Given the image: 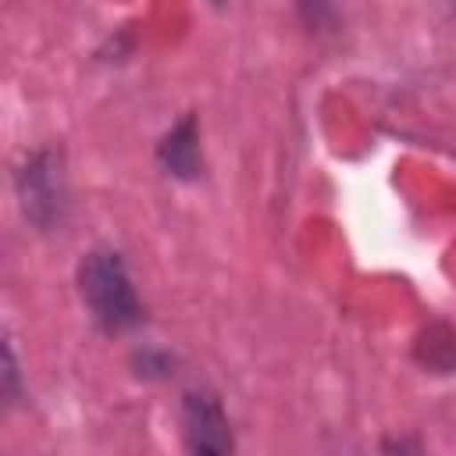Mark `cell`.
I'll list each match as a JSON object with an SVG mask.
<instances>
[{"label":"cell","mask_w":456,"mask_h":456,"mask_svg":"<svg viewBox=\"0 0 456 456\" xmlns=\"http://www.w3.org/2000/svg\"><path fill=\"white\" fill-rule=\"evenodd\" d=\"M157 160L167 175L175 178H196L203 160H200V135H196V118H182L157 146Z\"/></svg>","instance_id":"cell-4"},{"label":"cell","mask_w":456,"mask_h":456,"mask_svg":"<svg viewBox=\"0 0 456 456\" xmlns=\"http://www.w3.org/2000/svg\"><path fill=\"white\" fill-rule=\"evenodd\" d=\"M182 424H185V445L192 452H228L232 449L228 417L210 392H189L185 395Z\"/></svg>","instance_id":"cell-3"},{"label":"cell","mask_w":456,"mask_h":456,"mask_svg":"<svg viewBox=\"0 0 456 456\" xmlns=\"http://www.w3.org/2000/svg\"><path fill=\"white\" fill-rule=\"evenodd\" d=\"M78 292L103 331H128L142 321V303L121 253L114 249H93L78 264Z\"/></svg>","instance_id":"cell-1"},{"label":"cell","mask_w":456,"mask_h":456,"mask_svg":"<svg viewBox=\"0 0 456 456\" xmlns=\"http://www.w3.org/2000/svg\"><path fill=\"white\" fill-rule=\"evenodd\" d=\"M18 192H21L25 217L32 224H39V228L57 224L64 214V175H61L57 153L43 150V153L28 157V164L18 175Z\"/></svg>","instance_id":"cell-2"}]
</instances>
